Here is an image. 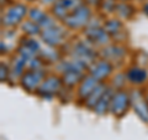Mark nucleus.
<instances>
[{
  "label": "nucleus",
  "instance_id": "f257e3e1",
  "mask_svg": "<svg viewBox=\"0 0 148 140\" xmlns=\"http://www.w3.org/2000/svg\"><path fill=\"white\" fill-rule=\"evenodd\" d=\"M90 19V9L86 5H79L75 10L69 12V15L63 19V22L71 29H78V27H83L89 22Z\"/></svg>",
  "mask_w": 148,
  "mask_h": 140
},
{
  "label": "nucleus",
  "instance_id": "f03ea898",
  "mask_svg": "<svg viewBox=\"0 0 148 140\" xmlns=\"http://www.w3.org/2000/svg\"><path fill=\"white\" fill-rule=\"evenodd\" d=\"M130 104H131V99H130V94L125 91H116L114 92L112 98H111V103L109 112L114 114L117 118H121L122 115L126 114Z\"/></svg>",
  "mask_w": 148,
  "mask_h": 140
},
{
  "label": "nucleus",
  "instance_id": "7ed1b4c3",
  "mask_svg": "<svg viewBox=\"0 0 148 140\" xmlns=\"http://www.w3.org/2000/svg\"><path fill=\"white\" fill-rule=\"evenodd\" d=\"M43 78H45V72L41 68L40 69L30 68L29 71L24 72V74L21 76L20 83L22 88H25L27 92H36L41 86V83L43 82Z\"/></svg>",
  "mask_w": 148,
  "mask_h": 140
},
{
  "label": "nucleus",
  "instance_id": "20e7f679",
  "mask_svg": "<svg viewBox=\"0 0 148 140\" xmlns=\"http://www.w3.org/2000/svg\"><path fill=\"white\" fill-rule=\"evenodd\" d=\"M130 99H131V105L135 113L140 116L141 120L148 124V100L145 99L141 91L135 89L133 92H131Z\"/></svg>",
  "mask_w": 148,
  "mask_h": 140
},
{
  "label": "nucleus",
  "instance_id": "39448f33",
  "mask_svg": "<svg viewBox=\"0 0 148 140\" xmlns=\"http://www.w3.org/2000/svg\"><path fill=\"white\" fill-rule=\"evenodd\" d=\"M26 12H27V8L25 5L15 4V5H12L11 8L8 9L5 16L3 17V24H5L6 26L17 25L22 20V17L26 15Z\"/></svg>",
  "mask_w": 148,
  "mask_h": 140
},
{
  "label": "nucleus",
  "instance_id": "423d86ee",
  "mask_svg": "<svg viewBox=\"0 0 148 140\" xmlns=\"http://www.w3.org/2000/svg\"><path fill=\"white\" fill-rule=\"evenodd\" d=\"M59 91H61V79L58 77L52 76L41 83V86L36 92L37 94L43 98H52Z\"/></svg>",
  "mask_w": 148,
  "mask_h": 140
},
{
  "label": "nucleus",
  "instance_id": "0eeeda50",
  "mask_svg": "<svg viewBox=\"0 0 148 140\" xmlns=\"http://www.w3.org/2000/svg\"><path fill=\"white\" fill-rule=\"evenodd\" d=\"M41 36H42V39L46 44L54 47V46H58L63 42L64 31H63V29H61V27L53 25V26L48 27V29L42 30Z\"/></svg>",
  "mask_w": 148,
  "mask_h": 140
},
{
  "label": "nucleus",
  "instance_id": "6e6552de",
  "mask_svg": "<svg viewBox=\"0 0 148 140\" xmlns=\"http://www.w3.org/2000/svg\"><path fill=\"white\" fill-rule=\"evenodd\" d=\"M112 69H114V66L111 64L110 61H108V60H101V61L91 64L90 76L96 78L100 82H103L106 77H109V74L112 72Z\"/></svg>",
  "mask_w": 148,
  "mask_h": 140
},
{
  "label": "nucleus",
  "instance_id": "1a4fd4ad",
  "mask_svg": "<svg viewBox=\"0 0 148 140\" xmlns=\"http://www.w3.org/2000/svg\"><path fill=\"white\" fill-rule=\"evenodd\" d=\"M100 83V81H98L96 78H94L92 76H86L85 78H83L82 81V85L79 87V89H78V97H79V99H86L91 94V92L95 89V87L98 86Z\"/></svg>",
  "mask_w": 148,
  "mask_h": 140
},
{
  "label": "nucleus",
  "instance_id": "9d476101",
  "mask_svg": "<svg viewBox=\"0 0 148 140\" xmlns=\"http://www.w3.org/2000/svg\"><path fill=\"white\" fill-rule=\"evenodd\" d=\"M112 94H114V89L112 88H110V87H108L106 88V91H105V93L101 96V98L99 99V102L96 103V105L94 107V109L92 110H94L96 114H99V115H103V114L106 113V112H109Z\"/></svg>",
  "mask_w": 148,
  "mask_h": 140
},
{
  "label": "nucleus",
  "instance_id": "9b49d317",
  "mask_svg": "<svg viewBox=\"0 0 148 140\" xmlns=\"http://www.w3.org/2000/svg\"><path fill=\"white\" fill-rule=\"evenodd\" d=\"M85 34L88 36V39L99 45H104L109 41V34L106 32L105 29H101L99 26H94L91 29H88L85 31Z\"/></svg>",
  "mask_w": 148,
  "mask_h": 140
},
{
  "label": "nucleus",
  "instance_id": "f8f14e48",
  "mask_svg": "<svg viewBox=\"0 0 148 140\" xmlns=\"http://www.w3.org/2000/svg\"><path fill=\"white\" fill-rule=\"evenodd\" d=\"M127 79L133 85H142L148 78V72L142 67H131L126 74Z\"/></svg>",
  "mask_w": 148,
  "mask_h": 140
},
{
  "label": "nucleus",
  "instance_id": "ddd939ff",
  "mask_svg": "<svg viewBox=\"0 0 148 140\" xmlns=\"http://www.w3.org/2000/svg\"><path fill=\"white\" fill-rule=\"evenodd\" d=\"M74 52L77 55L75 60L84 63L85 66H88V63H91L94 61V52L90 49H88L84 44H77L75 47H74Z\"/></svg>",
  "mask_w": 148,
  "mask_h": 140
},
{
  "label": "nucleus",
  "instance_id": "4468645a",
  "mask_svg": "<svg viewBox=\"0 0 148 140\" xmlns=\"http://www.w3.org/2000/svg\"><path fill=\"white\" fill-rule=\"evenodd\" d=\"M106 87L103 82H100L98 86L95 87V89L91 92V94L86 98V99L84 100V105L86 107V108H89V109H94V107L96 105V103L99 102V99L101 98V96L105 93L106 91Z\"/></svg>",
  "mask_w": 148,
  "mask_h": 140
},
{
  "label": "nucleus",
  "instance_id": "2eb2a0df",
  "mask_svg": "<svg viewBox=\"0 0 148 140\" xmlns=\"http://www.w3.org/2000/svg\"><path fill=\"white\" fill-rule=\"evenodd\" d=\"M82 72L77 71V69H69V71L63 72V82L64 85H67L68 87H72L74 85H77L82 78Z\"/></svg>",
  "mask_w": 148,
  "mask_h": 140
},
{
  "label": "nucleus",
  "instance_id": "dca6fc26",
  "mask_svg": "<svg viewBox=\"0 0 148 140\" xmlns=\"http://www.w3.org/2000/svg\"><path fill=\"white\" fill-rule=\"evenodd\" d=\"M103 55L106 56L109 60H119L125 55V49L120 47V46H111L103 51Z\"/></svg>",
  "mask_w": 148,
  "mask_h": 140
},
{
  "label": "nucleus",
  "instance_id": "f3484780",
  "mask_svg": "<svg viewBox=\"0 0 148 140\" xmlns=\"http://www.w3.org/2000/svg\"><path fill=\"white\" fill-rule=\"evenodd\" d=\"M104 29L106 30V32H108L109 35H116L121 31L122 24H121V21L116 20V19H112V20H109L105 22Z\"/></svg>",
  "mask_w": 148,
  "mask_h": 140
},
{
  "label": "nucleus",
  "instance_id": "a211bd4d",
  "mask_svg": "<svg viewBox=\"0 0 148 140\" xmlns=\"http://www.w3.org/2000/svg\"><path fill=\"white\" fill-rule=\"evenodd\" d=\"M22 30H24L27 35H38V34H41V26L38 25V24H36L35 21H32V20H30V21H26V22H24L22 24Z\"/></svg>",
  "mask_w": 148,
  "mask_h": 140
},
{
  "label": "nucleus",
  "instance_id": "6ab92c4d",
  "mask_svg": "<svg viewBox=\"0 0 148 140\" xmlns=\"http://www.w3.org/2000/svg\"><path fill=\"white\" fill-rule=\"evenodd\" d=\"M26 62H27V60L21 57V56H18L15 61H14V66H12L14 76L18 77V76H22V74H24V68H25Z\"/></svg>",
  "mask_w": 148,
  "mask_h": 140
},
{
  "label": "nucleus",
  "instance_id": "aec40b11",
  "mask_svg": "<svg viewBox=\"0 0 148 140\" xmlns=\"http://www.w3.org/2000/svg\"><path fill=\"white\" fill-rule=\"evenodd\" d=\"M29 15H30V19H31V20H32V21H35L36 24H38L40 26L42 25V22L48 17L42 10H40V9H37V8L31 9Z\"/></svg>",
  "mask_w": 148,
  "mask_h": 140
},
{
  "label": "nucleus",
  "instance_id": "412c9836",
  "mask_svg": "<svg viewBox=\"0 0 148 140\" xmlns=\"http://www.w3.org/2000/svg\"><path fill=\"white\" fill-rule=\"evenodd\" d=\"M119 12V15L123 17V19H127L130 17L133 14V10H132V8L128 5V4L126 3H121V4H119V5H116V8H115Z\"/></svg>",
  "mask_w": 148,
  "mask_h": 140
},
{
  "label": "nucleus",
  "instance_id": "4be33fe9",
  "mask_svg": "<svg viewBox=\"0 0 148 140\" xmlns=\"http://www.w3.org/2000/svg\"><path fill=\"white\" fill-rule=\"evenodd\" d=\"M53 12H54V15L59 19H66L69 15V10L67 8H64L59 1L56 3V5L53 6Z\"/></svg>",
  "mask_w": 148,
  "mask_h": 140
},
{
  "label": "nucleus",
  "instance_id": "5701e85b",
  "mask_svg": "<svg viewBox=\"0 0 148 140\" xmlns=\"http://www.w3.org/2000/svg\"><path fill=\"white\" fill-rule=\"evenodd\" d=\"M22 46H25V47H26L27 50H30L32 53H37V52H38V51L41 50V49H40V44L37 42L35 39H27L26 41H24Z\"/></svg>",
  "mask_w": 148,
  "mask_h": 140
},
{
  "label": "nucleus",
  "instance_id": "b1692460",
  "mask_svg": "<svg viewBox=\"0 0 148 140\" xmlns=\"http://www.w3.org/2000/svg\"><path fill=\"white\" fill-rule=\"evenodd\" d=\"M8 73H9V69L4 63H1V73H0V79L1 82H5L8 79Z\"/></svg>",
  "mask_w": 148,
  "mask_h": 140
},
{
  "label": "nucleus",
  "instance_id": "393cba45",
  "mask_svg": "<svg viewBox=\"0 0 148 140\" xmlns=\"http://www.w3.org/2000/svg\"><path fill=\"white\" fill-rule=\"evenodd\" d=\"M143 12H145L146 15L148 16V3H147V4H145V6H143Z\"/></svg>",
  "mask_w": 148,
  "mask_h": 140
},
{
  "label": "nucleus",
  "instance_id": "a878e982",
  "mask_svg": "<svg viewBox=\"0 0 148 140\" xmlns=\"http://www.w3.org/2000/svg\"><path fill=\"white\" fill-rule=\"evenodd\" d=\"M58 0H42L43 4H51V3H57Z\"/></svg>",
  "mask_w": 148,
  "mask_h": 140
},
{
  "label": "nucleus",
  "instance_id": "bb28decb",
  "mask_svg": "<svg viewBox=\"0 0 148 140\" xmlns=\"http://www.w3.org/2000/svg\"><path fill=\"white\" fill-rule=\"evenodd\" d=\"M29 1H34V0H29Z\"/></svg>",
  "mask_w": 148,
  "mask_h": 140
},
{
  "label": "nucleus",
  "instance_id": "cd10ccee",
  "mask_svg": "<svg viewBox=\"0 0 148 140\" xmlns=\"http://www.w3.org/2000/svg\"><path fill=\"white\" fill-rule=\"evenodd\" d=\"M147 100H148V97H147Z\"/></svg>",
  "mask_w": 148,
  "mask_h": 140
},
{
  "label": "nucleus",
  "instance_id": "c85d7f7f",
  "mask_svg": "<svg viewBox=\"0 0 148 140\" xmlns=\"http://www.w3.org/2000/svg\"><path fill=\"white\" fill-rule=\"evenodd\" d=\"M123 1H126V0H123Z\"/></svg>",
  "mask_w": 148,
  "mask_h": 140
}]
</instances>
